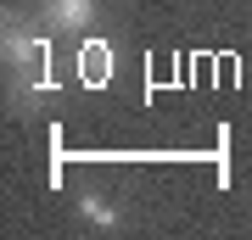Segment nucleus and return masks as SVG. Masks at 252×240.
Returning a JSON list of instances; mask_svg holds the SVG:
<instances>
[{"mask_svg":"<svg viewBox=\"0 0 252 240\" xmlns=\"http://www.w3.org/2000/svg\"><path fill=\"white\" fill-rule=\"evenodd\" d=\"M45 56H51V34L34 17H23V11H6L0 17V62L17 73V79L23 73H39Z\"/></svg>","mask_w":252,"mask_h":240,"instance_id":"obj_1","label":"nucleus"},{"mask_svg":"<svg viewBox=\"0 0 252 240\" xmlns=\"http://www.w3.org/2000/svg\"><path fill=\"white\" fill-rule=\"evenodd\" d=\"M101 17V0H39V23L56 34H84Z\"/></svg>","mask_w":252,"mask_h":240,"instance_id":"obj_2","label":"nucleus"},{"mask_svg":"<svg viewBox=\"0 0 252 240\" xmlns=\"http://www.w3.org/2000/svg\"><path fill=\"white\" fill-rule=\"evenodd\" d=\"M79 218L90 223V229H118V207L107 196H79Z\"/></svg>","mask_w":252,"mask_h":240,"instance_id":"obj_3","label":"nucleus"}]
</instances>
